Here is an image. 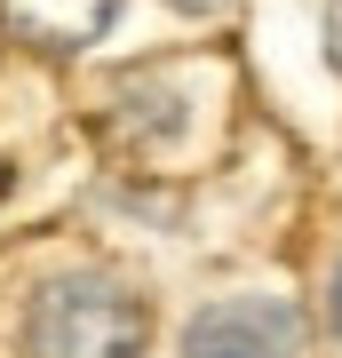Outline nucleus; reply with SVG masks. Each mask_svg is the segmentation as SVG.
<instances>
[{"label":"nucleus","mask_w":342,"mask_h":358,"mask_svg":"<svg viewBox=\"0 0 342 358\" xmlns=\"http://www.w3.org/2000/svg\"><path fill=\"white\" fill-rule=\"evenodd\" d=\"M32 358H143L152 350V303L104 271H64L24 310Z\"/></svg>","instance_id":"f257e3e1"},{"label":"nucleus","mask_w":342,"mask_h":358,"mask_svg":"<svg viewBox=\"0 0 342 358\" xmlns=\"http://www.w3.org/2000/svg\"><path fill=\"white\" fill-rule=\"evenodd\" d=\"M183 358H303V310L279 294H223L183 327Z\"/></svg>","instance_id":"f03ea898"},{"label":"nucleus","mask_w":342,"mask_h":358,"mask_svg":"<svg viewBox=\"0 0 342 358\" xmlns=\"http://www.w3.org/2000/svg\"><path fill=\"white\" fill-rule=\"evenodd\" d=\"M120 16V0H0V24L48 56H72Z\"/></svg>","instance_id":"7ed1b4c3"},{"label":"nucleus","mask_w":342,"mask_h":358,"mask_svg":"<svg viewBox=\"0 0 342 358\" xmlns=\"http://www.w3.org/2000/svg\"><path fill=\"white\" fill-rule=\"evenodd\" d=\"M327 56H334V72H342V0L327 8Z\"/></svg>","instance_id":"20e7f679"},{"label":"nucleus","mask_w":342,"mask_h":358,"mask_svg":"<svg viewBox=\"0 0 342 358\" xmlns=\"http://www.w3.org/2000/svg\"><path fill=\"white\" fill-rule=\"evenodd\" d=\"M327 310H334V334H342V263H334V294H327Z\"/></svg>","instance_id":"39448f33"},{"label":"nucleus","mask_w":342,"mask_h":358,"mask_svg":"<svg viewBox=\"0 0 342 358\" xmlns=\"http://www.w3.org/2000/svg\"><path fill=\"white\" fill-rule=\"evenodd\" d=\"M176 8H191V16H215V8H231V0H176Z\"/></svg>","instance_id":"423d86ee"}]
</instances>
